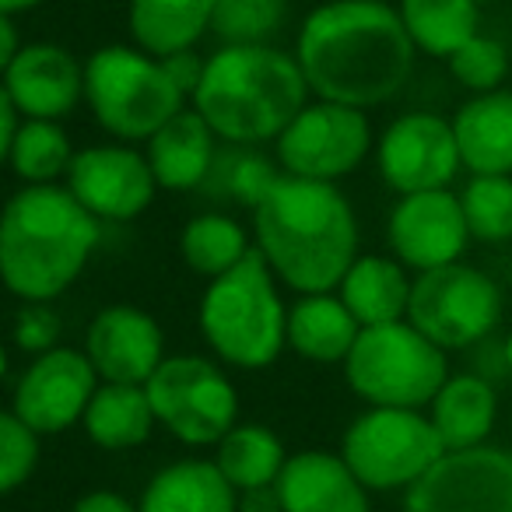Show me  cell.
Instances as JSON below:
<instances>
[{"label": "cell", "instance_id": "b9f144b4", "mask_svg": "<svg viewBox=\"0 0 512 512\" xmlns=\"http://www.w3.org/2000/svg\"><path fill=\"white\" fill-rule=\"evenodd\" d=\"M22 46H25V39H22V32H18V18L0 15V78L8 74L11 60L18 57Z\"/></svg>", "mask_w": 512, "mask_h": 512}, {"label": "cell", "instance_id": "74e56055", "mask_svg": "<svg viewBox=\"0 0 512 512\" xmlns=\"http://www.w3.org/2000/svg\"><path fill=\"white\" fill-rule=\"evenodd\" d=\"M162 60H165V67H169L172 81H176V85L193 99L200 78H204V53H200V50H183V53H169V57H162Z\"/></svg>", "mask_w": 512, "mask_h": 512}, {"label": "cell", "instance_id": "7bdbcfd3", "mask_svg": "<svg viewBox=\"0 0 512 512\" xmlns=\"http://www.w3.org/2000/svg\"><path fill=\"white\" fill-rule=\"evenodd\" d=\"M239 512H281L278 491L274 488H256L239 495Z\"/></svg>", "mask_w": 512, "mask_h": 512}, {"label": "cell", "instance_id": "ee69618b", "mask_svg": "<svg viewBox=\"0 0 512 512\" xmlns=\"http://www.w3.org/2000/svg\"><path fill=\"white\" fill-rule=\"evenodd\" d=\"M43 4H46V0H0V15L22 18V15H32V11H39Z\"/></svg>", "mask_w": 512, "mask_h": 512}, {"label": "cell", "instance_id": "e0dca14e", "mask_svg": "<svg viewBox=\"0 0 512 512\" xmlns=\"http://www.w3.org/2000/svg\"><path fill=\"white\" fill-rule=\"evenodd\" d=\"M467 242L470 232L463 221L460 193L453 190L407 193V197H397V204L386 214L390 256H397L411 274L456 264Z\"/></svg>", "mask_w": 512, "mask_h": 512}, {"label": "cell", "instance_id": "ab89813d", "mask_svg": "<svg viewBox=\"0 0 512 512\" xmlns=\"http://www.w3.org/2000/svg\"><path fill=\"white\" fill-rule=\"evenodd\" d=\"M474 372L481 379H488L491 386H495V379L509 376V365H505V344L502 341H491V337H484L481 344H474Z\"/></svg>", "mask_w": 512, "mask_h": 512}, {"label": "cell", "instance_id": "9a60e30c", "mask_svg": "<svg viewBox=\"0 0 512 512\" xmlns=\"http://www.w3.org/2000/svg\"><path fill=\"white\" fill-rule=\"evenodd\" d=\"M400 512H512V449L484 442L442 453L404 491Z\"/></svg>", "mask_w": 512, "mask_h": 512}, {"label": "cell", "instance_id": "6da1fadb", "mask_svg": "<svg viewBox=\"0 0 512 512\" xmlns=\"http://www.w3.org/2000/svg\"><path fill=\"white\" fill-rule=\"evenodd\" d=\"M292 53L313 99L365 113L397 99L418 64L390 0H320L302 15Z\"/></svg>", "mask_w": 512, "mask_h": 512}, {"label": "cell", "instance_id": "2e32d148", "mask_svg": "<svg viewBox=\"0 0 512 512\" xmlns=\"http://www.w3.org/2000/svg\"><path fill=\"white\" fill-rule=\"evenodd\" d=\"M81 351L102 383L144 386L169 355V341L151 309L137 302H109L92 313L81 337Z\"/></svg>", "mask_w": 512, "mask_h": 512}, {"label": "cell", "instance_id": "f35d334b", "mask_svg": "<svg viewBox=\"0 0 512 512\" xmlns=\"http://www.w3.org/2000/svg\"><path fill=\"white\" fill-rule=\"evenodd\" d=\"M67 512H137V502L116 488H92L74 498Z\"/></svg>", "mask_w": 512, "mask_h": 512}, {"label": "cell", "instance_id": "4dcf8cb0", "mask_svg": "<svg viewBox=\"0 0 512 512\" xmlns=\"http://www.w3.org/2000/svg\"><path fill=\"white\" fill-rule=\"evenodd\" d=\"M281 179V169L267 148H239L221 144L218 158L211 165V176L204 183V197L214 204H232L239 211H253Z\"/></svg>", "mask_w": 512, "mask_h": 512}, {"label": "cell", "instance_id": "9c48e42d", "mask_svg": "<svg viewBox=\"0 0 512 512\" xmlns=\"http://www.w3.org/2000/svg\"><path fill=\"white\" fill-rule=\"evenodd\" d=\"M351 474L372 495H404L446 453L425 411L414 407H365L348 421L337 446Z\"/></svg>", "mask_w": 512, "mask_h": 512}, {"label": "cell", "instance_id": "5bb4252c", "mask_svg": "<svg viewBox=\"0 0 512 512\" xmlns=\"http://www.w3.org/2000/svg\"><path fill=\"white\" fill-rule=\"evenodd\" d=\"M372 162L397 197L425 190H449L463 169L453 123L428 109H411L386 123L376 134Z\"/></svg>", "mask_w": 512, "mask_h": 512}, {"label": "cell", "instance_id": "277c9868", "mask_svg": "<svg viewBox=\"0 0 512 512\" xmlns=\"http://www.w3.org/2000/svg\"><path fill=\"white\" fill-rule=\"evenodd\" d=\"M313 99L292 46H214L190 109L221 144L271 148L281 130Z\"/></svg>", "mask_w": 512, "mask_h": 512}, {"label": "cell", "instance_id": "d6986e66", "mask_svg": "<svg viewBox=\"0 0 512 512\" xmlns=\"http://www.w3.org/2000/svg\"><path fill=\"white\" fill-rule=\"evenodd\" d=\"M274 491L281 512H372V491L351 474L337 449L306 446L288 453Z\"/></svg>", "mask_w": 512, "mask_h": 512}, {"label": "cell", "instance_id": "5b68a950", "mask_svg": "<svg viewBox=\"0 0 512 512\" xmlns=\"http://www.w3.org/2000/svg\"><path fill=\"white\" fill-rule=\"evenodd\" d=\"M285 323V288L256 249L239 267L207 281L197 299V334L228 372L271 369L288 351Z\"/></svg>", "mask_w": 512, "mask_h": 512}, {"label": "cell", "instance_id": "d6a6232c", "mask_svg": "<svg viewBox=\"0 0 512 512\" xmlns=\"http://www.w3.org/2000/svg\"><path fill=\"white\" fill-rule=\"evenodd\" d=\"M292 22L288 0H214L211 36L218 46L278 43Z\"/></svg>", "mask_w": 512, "mask_h": 512}, {"label": "cell", "instance_id": "7402d4cb", "mask_svg": "<svg viewBox=\"0 0 512 512\" xmlns=\"http://www.w3.org/2000/svg\"><path fill=\"white\" fill-rule=\"evenodd\" d=\"M456 148L470 176H512V92L470 95L453 116Z\"/></svg>", "mask_w": 512, "mask_h": 512}, {"label": "cell", "instance_id": "7a4b0ae2", "mask_svg": "<svg viewBox=\"0 0 512 512\" xmlns=\"http://www.w3.org/2000/svg\"><path fill=\"white\" fill-rule=\"evenodd\" d=\"M253 249L292 295L334 292L362 253L351 197L337 183L285 176L249 211Z\"/></svg>", "mask_w": 512, "mask_h": 512}, {"label": "cell", "instance_id": "836d02e7", "mask_svg": "<svg viewBox=\"0 0 512 512\" xmlns=\"http://www.w3.org/2000/svg\"><path fill=\"white\" fill-rule=\"evenodd\" d=\"M460 207L470 239H512V176H470L460 190Z\"/></svg>", "mask_w": 512, "mask_h": 512}, {"label": "cell", "instance_id": "8fae6325", "mask_svg": "<svg viewBox=\"0 0 512 512\" xmlns=\"http://www.w3.org/2000/svg\"><path fill=\"white\" fill-rule=\"evenodd\" d=\"M498 320H502V292L477 267L456 260V264L414 274L407 323L446 355L481 344L484 337L495 334Z\"/></svg>", "mask_w": 512, "mask_h": 512}, {"label": "cell", "instance_id": "cb8c5ba5", "mask_svg": "<svg viewBox=\"0 0 512 512\" xmlns=\"http://www.w3.org/2000/svg\"><path fill=\"white\" fill-rule=\"evenodd\" d=\"M362 327L348 313L337 292L295 295L288 302L285 344L295 358L309 365H344Z\"/></svg>", "mask_w": 512, "mask_h": 512}, {"label": "cell", "instance_id": "7c38bea8", "mask_svg": "<svg viewBox=\"0 0 512 512\" xmlns=\"http://www.w3.org/2000/svg\"><path fill=\"white\" fill-rule=\"evenodd\" d=\"M64 186L102 228L134 225L155 207L162 193L141 144L109 141V137L81 144L74 151Z\"/></svg>", "mask_w": 512, "mask_h": 512}, {"label": "cell", "instance_id": "d590c367", "mask_svg": "<svg viewBox=\"0 0 512 512\" xmlns=\"http://www.w3.org/2000/svg\"><path fill=\"white\" fill-rule=\"evenodd\" d=\"M446 67H449V78L460 88H467L470 95H484V92L502 88L505 74H509V50H505L498 39L477 32L474 39H467V43L446 60Z\"/></svg>", "mask_w": 512, "mask_h": 512}, {"label": "cell", "instance_id": "e575fe53", "mask_svg": "<svg viewBox=\"0 0 512 512\" xmlns=\"http://www.w3.org/2000/svg\"><path fill=\"white\" fill-rule=\"evenodd\" d=\"M43 435H36L11 407H0V498L15 495L36 477Z\"/></svg>", "mask_w": 512, "mask_h": 512}, {"label": "cell", "instance_id": "1f68e13d", "mask_svg": "<svg viewBox=\"0 0 512 512\" xmlns=\"http://www.w3.org/2000/svg\"><path fill=\"white\" fill-rule=\"evenodd\" d=\"M78 144L71 141L64 123L57 120H22L8 155V172L18 186H53L64 183Z\"/></svg>", "mask_w": 512, "mask_h": 512}, {"label": "cell", "instance_id": "8d00e7d4", "mask_svg": "<svg viewBox=\"0 0 512 512\" xmlns=\"http://www.w3.org/2000/svg\"><path fill=\"white\" fill-rule=\"evenodd\" d=\"M64 344V316L57 302H18L11 320V348L25 358H36Z\"/></svg>", "mask_w": 512, "mask_h": 512}, {"label": "cell", "instance_id": "f1b7e54d", "mask_svg": "<svg viewBox=\"0 0 512 512\" xmlns=\"http://www.w3.org/2000/svg\"><path fill=\"white\" fill-rule=\"evenodd\" d=\"M211 460L218 463L225 481L242 495V491L274 488V481L288 463V446L264 421H239L211 449Z\"/></svg>", "mask_w": 512, "mask_h": 512}, {"label": "cell", "instance_id": "d4e9b609", "mask_svg": "<svg viewBox=\"0 0 512 512\" xmlns=\"http://www.w3.org/2000/svg\"><path fill=\"white\" fill-rule=\"evenodd\" d=\"M211 18L214 0H127V36L151 57L200 50Z\"/></svg>", "mask_w": 512, "mask_h": 512}, {"label": "cell", "instance_id": "4316f807", "mask_svg": "<svg viewBox=\"0 0 512 512\" xmlns=\"http://www.w3.org/2000/svg\"><path fill=\"white\" fill-rule=\"evenodd\" d=\"M81 432L95 449L116 456L148 446V439L158 432V421L144 386L99 383L85 418H81Z\"/></svg>", "mask_w": 512, "mask_h": 512}, {"label": "cell", "instance_id": "44dd1931", "mask_svg": "<svg viewBox=\"0 0 512 512\" xmlns=\"http://www.w3.org/2000/svg\"><path fill=\"white\" fill-rule=\"evenodd\" d=\"M137 512H239V491L204 453L179 456L151 470Z\"/></svg>", "mask_w": 512, "mask_h": 512}, {"label": "cell", "instance_id": "f6af8a7d", "mask_svg": "<svg viewBox=\"0 0 512 512\" xmlns=\"http://www.w3.org/2000/svg\"><path fill=\"white\" fill-rule=\"evenodd\" d=\"M15 379V362H11V344L0 341V386Z\"/></svg>", "mask_w": 512, "mask_h": 512}, {"label": "cell", "instance_id": "484cf974", "mask_svg": "<svg viewBox=\"0 0 512 512\" xmlns=\"http://www.w3.org/2000/svg\"><path fill=\"white\" fill-rule=\"evenodd\" d=\"M425 414L435 432H439L446 453L484 446L498 418L495 386L477 376V372L449 376L432 397V404L425 407Z\"/></svg>", "mask_w": 512, "mask_h": 512}, {"label": "cell", "instance_id": "ac0fdd59", "mask_svg": "<svg viewBox=\"0 0 512 512\" xmlns=\"http://www.w3.org/2000/svg\"><path fill=\"white\" fill-rule=\"evenodd\" d=\"M0 81L25 120L67 123L85 106V60L53 39L25 43Z\"/></svg>", "mask_w": 512, "mask_h": 512}, {"label": "cell", "instance_id": "f546056e", "mask_svg": "<svg viewBox=\"0 0 512 512\" xmlns=\"http://www.w3.org/2000/svg\"><path fill=\"white\" fill-rule=\"evenodd\" d=\"M397 15L414 50L449 60L467 39L477 36L481 4L477 0H397Z\"/></svg>", "mask_w": 512, "mask_h": 512}, {"label": "cell", "instance_id": "603a6c76", "mask_svg": "<svg viewBox=\"0 0 512 512\" xmlns=\"http://www.w3.org/2000/svg\"><path fill=\"white\" fill-rule=\"evenodd\" d=\"M411 285V271L400 264L397 256L358 253L334 292L358 320V327H383V323L407 320Z\"/></svg>", "mask_w": 512, "mask_h": 512}, {"label": "cell", "instance_id": "ffe728a7", "mask_svg": "<svg viewBox=\"0 0 512 512\" xmlns=\"http://www.w3.org/2000/svg\"><path fill=\"white\" fill-rule=\"evenodd\" d=\"M162 193H200L221 151L214 130L190 106L141 144Z\"/></svg>", "mask_w": 512, "mask_h": 512}, {"label": "cell", "instance_id": "ba28073f", "mask_svg": "<svg viewBox=\"0 0 512 512\" xmlns=\"http://www.w3.org/2000/svg\"><path fill=\"white\" fill-rule=\"evenodd\" d=\"M348 390L365 407L425 411L449 379V358L407 320L362 327L341 365Z\"/></svg>", "mask_w": 512, "mask_h": 512}, {"label": "cell", "instance_id": "bcb514c9", "mask_svg": "<svg viewBox=\"0 0 512 512\" xmlns=\"http://www.w3.org/2000/svg\"><path fill=\"white\" fill-rule=\"evenodd\" d=\"M502 344H505V365H509V376H512V334Z\"/></svg>", "mask_w": 512, "mask_h": 512}, {"label": "cell", "instance_id": "60d3db41", "mask_svg": "<svg viewBox=\"0 0 512 512\" xmlns=\"http://www.w3.org/2000/svg\"><path fill=\"white\" fill-rule=\"evenodd\" d=\"M22 120L25 116L18 113L8 88H4V81H0V165H8L11 144H15V134H18V127H22Z\"/></svg>", "mask_w": 512, "mask_h": 512}, {"label": "cell", "instance_id": "8992f818", "mask_svg": "<svg viewBox=\"0 0 512 512\" xmlns=\"http://www.w3.org/2000/svg\"><path fill=\"white\" fill-rule=\"evenodd\" d=\"M186 106L165 60L141 46L106 43L85 57V109L109 141L144 144Z\"/></svg>", "mask_w": 512, "mask_h": 512}, {"label": "cell", "instance_id": "52a82bcc", "mask_svg": "<svg viewBox=\"0 0 512 512\" xmlns=\"http://www.w3.org/2000/svg\"><path fill=\"white\" fill-rule=\"evenodd\" d=\"M144 393L158 428L193 453H211L242 421L239 386L207 351H169L144 383Z\"/></svg>", "mask_w": 512, "mask_h": 512}, {"label": "cell", "instance_id": "4fadbf2b", "mask_svg": "<svg viewBox=\"0 0 512 512\" xmlns=\"http://www.w3.org/2000/svg\"><path fill=\"white\" fill-rule=\"evenodd\" d=\"M99 372L92 369L81 344H57L25 365L11 379V411L43 439H57L81 428L88 404L99 390Z\"/></svg>", "mask_w": 512, "mask_h": 512}, {"label": "cell", "instance_id": "3957f363", "mask_svg": "<svg viewBox=\"0 0 512 512\" xmlns=\"http://www.w3.org/2000/svg\"><path fill=\"white\" fill-rule=\"evenodd\" d=\"M106 228L64 183L18 186L0 204V288L18 302H60L92 267Z\"/></svg>", "mask_w": 512, "mask_h": 512}, {"label": "cell", "instance_id": "30bf717a", "mask_svg": "<svg viewBox=\"0 0 512 512\" xmlns=\"http://www.w3.org/2000/svg\"><path fill=\"white\" fill-rule=\"evenodd\" d=\"M372 148L376 127L365 109L309 99L271 144V155L285 176L341 186L369 162Z\"/></svg>", "mask_w": 512, "mask_h": 512}, {"label": "cell", "instance_id": "83f0119b", "mask_svg": "<svg viewBox=\"0 0 512 512\" xmlns=\"http://www.w3.org/2000/svg\"><path fill=\"white\" fill-rule=\"evenodd\" d=\"M176 249L186 271L211 281L239 267L253 253V232H249V221H242L228 207H204L183 221Z\"/></svg>", "mask_w": 512, "mask_h": 512}]
</instances>
